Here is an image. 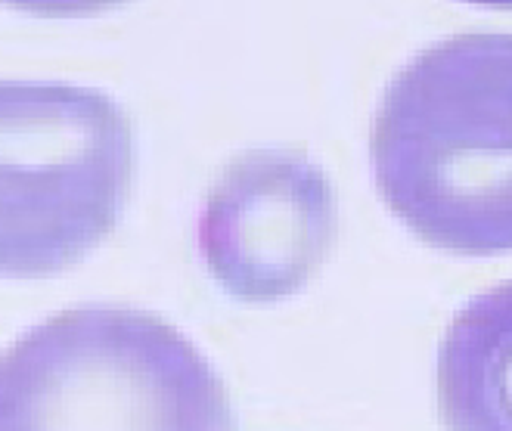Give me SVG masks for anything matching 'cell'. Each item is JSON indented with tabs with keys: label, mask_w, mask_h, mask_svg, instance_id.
<instances>
[{
	"label": "cell",
	"mask_w": 512,
	"mask_h": 431,
	"mask_svg": "<svg viewBox=\"0 0 512 431\" xmlns=\"http://www.w3.org/2000/svg\"><path fill=\"white\" fill-rule=\"evenodd\" d=\"M379 196L450 255L512 252V35H457L388 84L373 121Z\"/></svg>",
	"instance_id": "1"
},
{
	"label": "cell",
	"mask_w": 512,
	"mask_h": 431,
	"mask_svg": "<svg viewBox=\"0 0 512 431\" xmlns=\"http://www.w3.org/2000/svg\"><path fill=\"white\" fill-rule=\"evenodd\" d=\"M0 431H236L224 379L171 323L81 304L0 357Z\"/></svg>",
	"instance_id": "2"
},
{
	"label": "cell",
	"mask_w": 512,
	"mask_h": 431,
	"mask_svg": "<svg viewBox=\"0 0 512 431\" xmlns=\"http://www.w3.org/2000/svg\"><path fill=\"white\" fill-rule=\"evenodd\" d=\"M134 131L115 100L66 81L0 78V276L41 280L115 230Z\"/></svg>",
	"instance_id": "3"
},
{
	"label": "cell",
	"mask_w": 512,
	"mask_h": 431,
	"mask_svg": "<svg viewBox=\"0 0 512 431\" xmlns=\"http://www.w3.org/2000/svg\"><path fill=\"white\" fill-rule=\"evenodd\" d=\"M336 242V193L301 152L255 149L212 183L199 252L215 283L249 304L301 292Z\"/></svg>",
	"instance_id": "4"
},
{
	"label": "cell",
	"mask_w": 512,
	"mask_h": 431,
	"mask_svg": "<svg viewBox=\"0 0 512 431\" xmlns=\"http://www.w3.org/2000/svg\"><path fill=\"white\" fill-rule=\"evenodd\" d=\"M438 410L447 431H512V283L475 295L438 348Z\"/></svg>",
	"instance_id": "5"
},
{
	"label": "cell",
	"mask_w": 512,
	"mask_h": 431,
	"mask_svg": "<svg viewBox=\"0 0 512 431\" xmlns=\"http://www.w3.org/2000/svg\"><path fill=\"white\" fill-rule=\"evenodd\" d=\"M0 4L32 16H94L122 7L125 0H0Z\"/></svg>",
	"instance_id": "6"
},
{
	"label": "cell",
	"mask_w": 512,
	"mask_h": 431,
	"mask_svg": "<svg viewBox=\"0 0 512 431\" xmlns=\"http://www.w3.org/2000/svg\"><path fill=\"white\" fill-rule=\"evenodd\" d=\"M466 4H481V7H500V10H512V0H466Z\"/></svg>",
	"instance_id": "7"
}]
</instances>
